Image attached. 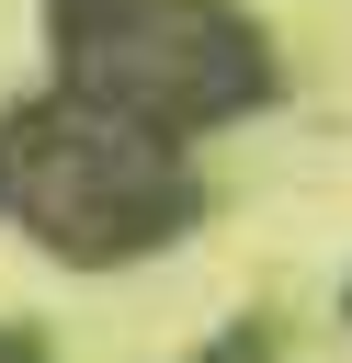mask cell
I'll use <instances>...</instances> for the list:
<instances>
[{
    "label": "cell",
    "mask_w": 352,
    "mask_h": 363,
    "mask_svg": "<svg viewBox=\"0 0 352 363\" xmlns=\"http://www.w3.org/2000/svg\"><path fill=\"white\" fill-rule=\"evenodd\" d=\"M68 91L136 113V125H216L273 91V57L216 0H57Z\"/></svg>",
    "instance_id": "7a4b0ae2"
},
{
    "label": "cell",
    "mask_w": 352,
    "mask_h": 363,
    "mask_svg": "<svg viewBox=\"0 0 352 363\" xmlns=\"http://www.w3.org/2000/svg\"><path fill=\"white\" fill-rule=\"evenodd\" d=\"M0 363H23V352H0Z\"/></svg>",
    "instance_id": "3957f363"
},
{
    "label": "cell",
    "mask_w": 352,
    "mask_h": 363,
    "mask_svg": "<svg viewBox=\"0 0 352 363\" xmlns=\"http://www.w3.org/2000/svg\"><path fill=\"white\" fill-rule=\"evenodd\" d=\"M0 204L57 261H136L193 216V182L170 170V125H136L91 91L11 113L0 136Z\"/></svg>",
    "instance_id": "6da1fadb"
}]
</instances>
